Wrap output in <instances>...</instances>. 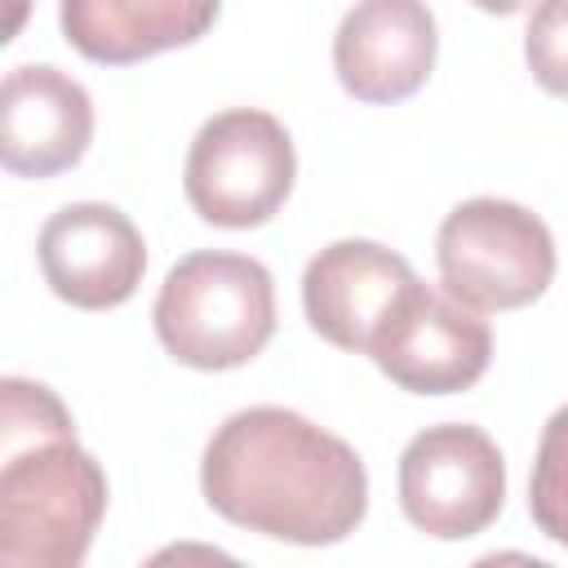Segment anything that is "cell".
<instances>
[{
	"label": "cell",
	"instance_id": "8992f818",
	"mask_svg": "<svg viewBox=\"0 0 568 568\" xmlns=\"http://www.w3.org/2000/svg\"><path fill=\"white\" fill-rule=\"evenodd\" d=\"M506 501V462L488 430L444 422L417 430L399 453V506L413 528L439 541L484 532Z\"/></svg>",
	"mask_w": 568,
	"mask_h": 568
},
{
	"label": "cell",
	"instance_id": "30bf717a",
	"mask_svg": "<svg viewBox=\"0 0 568 568\" xmlns=\"http://www.w3.org/2000/svg\"><path fill=\"white\" fill-rule=\"evenodd\" d=\"M93 138V102L80 80L49 62L13 67L0 84V160L18 178L71 169Z\"/></svg>",
	"mask_w": 568,
	"mask_h": 568
},
{
	"label": "cell",
	"instance_id": "ba28073f",
	"mask_svg": "<svg viewBox=\"0 0 568 568\" xmlns=\"http://www.w3.org/2000/svg\"><path fill=\"white\" fill-rule=\"evenodd\" d=\"M36 257L44 284L80 311H111L129 302L146 271L142 231L129 222V213L98 200L58 209L40 226Z\"/></svg>",
	"mask_w": 568,
	"mask_h": 568
},
{
	"label": "cell",
	"instance_id": "2e32d148",
	"mask_svg": "<svg viewBox=\"0 0 568 568\" xmlns=\"http://www.w3.org/2000/svg\"><path fill=\"white\" fill-rule=\"evenodd\" d=\"M22 13H27V0H13V13H9V36H4V40H13V36H18V27H22Z\"/></svg>",
	"mask_w": 568,
	"mask_h": 568
},
{
	"label": "cell",
	"instance_id": "5bb4252c",
	"mask_svg": "<svg viewBox=\"0 0 568 568\" xmlns=\"http://www.w3.org/2000/svg\"><path fill=\"white\" fill-rule=\"evenodd\" d=\"M524 58L532 80L555 93L568 98V0H537L528 31H524Z\"/></svg>",
	"mask_w": 568,
	"mask_h": 568
},
{
	"label": "cell",
	"instance_id": "8fae6325",
	"mask_svg": "<svg viewBox=\"0 0 568 568\" xmlns=\"http://www.w3.org/2000/svg\"><path fill=\"white\" fill-rule=\"evenodd\" d=\"M413 280L408 257L395 248L373 240H337L306 262L302 311L337 351H368L377 324Z\"/></svg>",
	"mask_w": 568,
	"mask_h": 568
},
{
	"label": "cell",
	"instance_id": "3957f363",
	"mask_svg": "<svg viewBox=\"0 0 568 568\" xmlns=\"http://www.w3.org/2000/svg\"><path fill=\"white\" fill-rule=\"evenodd\" d=\"M151 320L178 364L204 373L240 368L275 333V280L248 253L200 248L164 275Z\"/></svg>",
	"mask_w": 568,
	"mask_h": 568
},
{
	"label": "cell",
	"instance_id": "9c48e42d",
	"mask_svg": "<svg viewBox=\"0 0 568 568\" xmlns=\"http://www.w3.org/2000/svg\"><path fill=\"white\" fill-rule=\"evenodd\" d=\"M435 49L426 0H359L333 36V71L359 102H404L426 84Z\"/></svg>",
	"mask_w": 568,
	"mask_h": 568
},
{
	"label": "cell",
	"instance_id": "7a4b0ae2",
	"mask_svg": "<svg viewBox=\"0 0 568 568\" xmlns=\"http://www.w3.org/2000/svg\"><path fill=\"white\" fill-rule=\"evenodd\" d=\"M0 564L75 568L106 515V475L75 435L0 444Z\"/></svg>",
	"mask_w": 568,
	"mask_h": 568
},
{
	"label": "cell",
	"instance_id": "9a60e30c",
	"mask_svg": "<svg viewBox=\"0 0 568 568\" xmlns=\"http://www.w3.org/2000/svg\"><path fill=\"white\" fill-rule=\"evenodd\" d=\"M475 9H484V13H519L524 4H532V0H470Z\"/></svg>",
	"mask_w": 568,
	"mask_h": 568
},
{
	"label": "cell",
	"instance_id": "4fadbf2b",
	"mask_svg": "<svg viewBox=\"0 0 568 568\" xmlns=\"http://www.w3.org/2000/svg\"><path fill=\"white\" fill-rule=\"evenodd\" d=\"M528 515L550 541L568 546V404L541 426L528 479Z\"/></svg>",
	"mask_w": 568,
	"mask_h": 568
},
{
	"label": "cell",
	"instance_id": "277c9868",
	"mask_svg": "<svg viewBox=\"0 0 568 568\" xmlns=\"http://www.w3.org/2000/svg\"><path fill=\"white\" fill-rule=\"evenodd\" d=\"M439 284L475 311H515L537 302L555 280L550 226L515 200H462L435 235Z\"/></svg>",
	"mask_w": 568,
	"mask_h": 568
},
{
	"label": "cell",
	"instance_id": "7c38bea8",
	"mask_svg": "<svg viewBox=\"0 0 568 568\" xmlns=\"http://www.w3.org/2000/svg\"><path fill=\"white\" fill-rule=\"evenodd\" d=\"M222 0H62V36L75 53L106 67H129L151 53L200 40Z\"/></svg>",
	"mask_w": 568,
	"mask_h": 568
},
{
	"label": "cell",
	"instance_id": "52a82bcc",
	"mask_svg": "<svg viewBox=\"0 0 568 568\" xmlns=\"http://www.w3.org/2000/svg\"><path fill=\"white\" fill-rule=\"evenodd\" d=\"M364 355L413 395H453L484 377L493 328L444 284L413 280L377 324Z\"/></svg>",
	"mask_w": 568,
	"mask_h": 568
},
{
	"label": "cell",
	"instance_id": "6da1fadb",
	"mask_svg": "<svg viewBox=\"0 0 568 568\" xmlns=\"http://www.w3.org/2000/svg\"><path fill=\"white\" fill-rule=\"evenodd\" d=\"M204 501L262 537L293 546H333L368 510V470L359 453L275 404L231 413L200 462Z\"/></svg>",
	"mask_w": 568,
	"mask_h": 568
},
{
	"label": "cell",
	"instance_id": "5b68a950",
	"mask_svg": "<svg viewBox=\"0 0 568 568\" xmlns=\"http://www.w3.org/2000/svg\"><path fill=\"white\" fill-rule=\"evenodd\" d=\"M297 178L288 129L257 106H231L200 124L186 151V200L191 209L226 231L262 226L280 213Z\"/></svg>",
	"mask_w": 568,
	"mask_h": 568
}]
</instances>
